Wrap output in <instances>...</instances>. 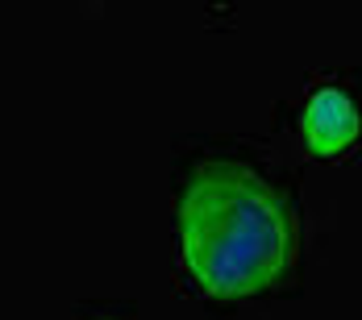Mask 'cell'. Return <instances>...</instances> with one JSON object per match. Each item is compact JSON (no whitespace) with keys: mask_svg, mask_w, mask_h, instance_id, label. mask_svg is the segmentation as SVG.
<instances>
[{"mask_svg":"<svg viewBox=\"0 0 362 320\" xmlns=\"http://www.w3.org/2000/svg\"><path fill=\"white\" fill-rule=\"evenodd\" d=\"M175 162L183 275L213 308L284 295L300 279V191L258 142H187Z\"/></svg>","mask_w":362,"mask_h":320,"instance_id":"6da1fadb","label":"cell"},{"mask_svg":"<svg viewBox=\"0 0 362 320\" xmlns=\"http://www.w3.org/2000/svg\"><path fill=\"white\" fill-rule=\"evenodd\" d=\"M291 129L317 158H346L362 146V75L321 71L288 108Z\"/></svg>","mask_w":362,"mask_h":320,"instance_id":"7a4b0ae2","label":"cell"},{"mask_svg":"<svg viewBox=\"0 0 362 320\" xmlns=\"http://www.w3.org/2000/svg\"><path fill=\"white\" fill-rule=\"evenodd\" d=\"M75 320H134V312H129V308H109V304H105V308H88V312H79Z\"/></svg>","mask_w":362,"mask_h":320,"instance_id":"3957f363","label":"cell"}]
</instances>
